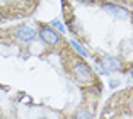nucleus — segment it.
Returning a JSON list of instances; mask_svg holds the SVG:
<instances>
[{"mask_svg": "<svg viewBox=\"0 0 133 119\" xmlns=\"http://www.w3.org/2000/svg\"><path fill=\"white\" fill-rule=\"evenodd\" d=\"M102 66L104 68L101 70V73H109V72H116V70H119V66H121V61L118 60L116 56H104L102 58Z\"/></svg>", "mask_w": 133, "mask_h": 119, "instance_id": "4", "label": "nucleus"}, {"mask_svg": "<svg viewBox=\"0 0 133 119\" xmlns=\"http://www.w3.org/2000/svg\"><path fill=\"white\" fill-rule=\"evenodd\" d=\"M74 73H75V77H77V80L80 82V83H92V82H94L92 70H90V66L87 65V63H84V61L75 63L74 65Z\"/></svg>", "mask_w": 133, "mask_h": 119, "instance_id": "1", "label": "nucleus"}, {"mask_svg": "<svg viewBox=\"0 0 133 119\" xmlns=\"http://www.w3.org/2000/svg\"><path fill=\"white\" fill-rule=\"evenodd\" d=\"M16 39H19L21 43H31V41L36 39V31L32 29V27L21 26L16 31Z\"/></svg>", "mask_w": 133, "mask_h": 119, "instance_id": "3", "label": "nucleus"}, {"mask_svg": "<svg viewBox=\"0 0 133 119\" xmlns=\"http://www.w3.org/2000/svg\"><path fill=\"white\" fill-rule=\"evenodd\" d=\"M72 46H74V48H75V51H77V53H78V54H80V56H82V58H87V54H89V53H87V51H85V50H84V48H82V46H80V44H78V43H77V41H72Z\"/></svg>", "mask_w": 133, "mask_h": 119, "instance_id": "6", "label": "nucleus"}, {"mask_svg": "<svg viewBox=\"0 0 133 119\" xmlns=\"http://www.w3.org/2000/svg\"><path fill=\"white\" fill-rule=\"evenodd\" d=\"M77 117H92L90 112H77Z\"/></svg>", "mask_w": 133, "mask_h": 119, "instance_id": "8", "label": "nucleus"}, {"mask_svg": "<svg viewBox=\"0 0 133 119\" xmlns=\"http://www.w3.org/2000/svg\"><path fill=\"white\" fill-rule=\"evenodd\" d=\"M39 38L43 39V43L48 44V46H56V44L62 41V38H60V34L56 32V29H53L51 26L41 27V29H39Z\"/></svg>", "mask_w": 133, "mask_h": 119, "instance_id": "2", "label": "nucleus"}, {"mask_svg": "<svg viewBox=\"0 0 133 119\" xmlns=\"http://www.w3.org/2000/svg\"><path fill=\"white\" fill-rule=\"evenodd\" d=\"M102 9H104V10H108L109 14H113V16H123V17L128 16V10H125V9H121V7H118V5H113V4H104V5H102Z\"/></svg>", "mask_w": 133, "mask_h": 119, "instance_id": "5", "label": "nucleus"}, {"mask_svg": "<svg viewBox=\"0 0 133 119\" xmlns=\"http://www.w3.org/2000/svg\"><path fill=\"white\" fill-rule=\"evenodd\" d=\"M51 26H55L60 32H63V34L66 32V29H65V26H63V22H60V20H53V22H51Z\"/></svg>", "mask_w": 133, "mask_h": 119, "instance_id": "7", "label": "nucleus"}]
</instances>
